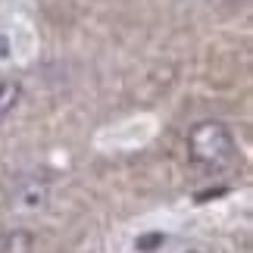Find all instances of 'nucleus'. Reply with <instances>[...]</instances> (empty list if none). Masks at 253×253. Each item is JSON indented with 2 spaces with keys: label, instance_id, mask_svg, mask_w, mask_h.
<instances>
[{
  "label": "nucleus",
  "instance_id": "3",
  "mask_svg": "<svg viewBox=\"0 0 253 253\" xmlns=\"http://www.w3.org/2000/svg\"><path fill=\"white\" fill-rule=\"evenodd\" d=\"M35 235L28 228H6L0 231V253H35Z\"/></svg>",
  "mask_w": 253,
  "mask_h": 253
},
{
  "label": "nucleus",
  "instance_id": "1",
  "mask_svg": "<svg viewBox=\"0 0 253 253\" xmlns=\"http://www.w3.org/2000/svg\"><path fill=\"white\" fill-rule=\"evenodd\" d=\"M188 157L203 169H222L235 160V134L225 122L203 119L188 131Z\"/></svg>",
  "mask_w": 253,
  "mask_h": 253
},
{
  "label": "nucleus",
  "instance_id": "4",
  "mask_svg": "<svg viewBox=\"0 0 253 253\" xmlns=\"http://www.w3.org/2000/svg\"><path fill=\"white\" fill-rule=\"evenodd\" d=\"M19 100H22V84L16 79H0V122L16 110Z\"/></svg>",
  "mask_w": 253,
  "mask_h": 253
},
{
  "label": "nucleus",
  "instance_id": "2",
  "mask_svg": "<svg viewBox=\"0 0 253 253\" xmlns=\"http://www.w3.org/2000/svg\"><path fill=\"white\" fill-rule=\"evenodd\" d=\"M47 194H50V184L44 178H25V181H19L13 188V197L9 200H13L16 210L32 212V210H41L47 203Z\"/></svg>",
  "mask_w": 253,
  "mask_h": 253
},
{
  "label": "nucleus",
  "instance_id": "6",
  "mask_svg": "<svg viewBox=\"0 0 253 253\" xmlns=\"http://www.w3.org/2000/svg\"><path fill=\"white\" fill-rule=\"evenodd\" d=\"M188 253H200V250H188Z\"/></svg>",
  "mask_w": 253,
  "mask_h": 253
},
{
  "label": "nucleus",
  "instance_id": "5",
  "mask_svg": "<svg viewBox=\"0 0 253 253\" xmlns=\"http://www.w3.org/2000/svg\"><path fill=\"white\" fill-rule=\"evenodd\" d=\"M163 244H166V235H163V231H144V235H138V241H134V250L138 253H153Z\"/></svg>",
  "mask_w": 253,
  "mask_h": 253
}]
</instances>
